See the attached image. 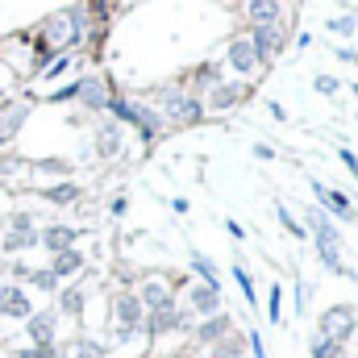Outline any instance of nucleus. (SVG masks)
<instances>
[{
  "label": "nucleus",
  "instance_id": "obj_30",
  "mask_svg": "<svg viewBox=\"0 0 358 358\" xmlns=\"http://www.w3.org/2000/svg\"><path fill=\"white\" fill-rule=\"evenodd\" d=\"M329 29H334V34H342V38H350V34L358 29V17H350V13H346V17H334V21H329Z\"/></svg>",
  "mask_w": 358,
  "mask_h": 358
},
{
  "label": "nucleus",
  "instance_id": "obj_28",
  "mask_svg": "<svg viewBox=\"0 0 358 358\" xmlns=\"http://www.w3.org/2000/svg\"><path fill=\"white\" fill-rule=\"evenodd\" d=\"M217 84H221V67L217 63H208V67L196 71V88H217Z\"/></svg>",
  "mask_w": 358,
  "mask_h": 358
},
{
  "label": "nucleus",
  "instance_id": "obj_3",
  "mask_svg": "<svg viewBox=\"0 0 358 358\" xmlns=\"http://www.w3.org/2000/svg\"><path fill=\"white\" fill-rule=\"evenodd\" d=\"M313 196L321 200V208H325L329 217H338V221H346V225H355V221H358V213H355V204H350V196H346V192L325 187L321 179H313Z\"/></svg>",
  "mask_w": 358,
  "mask_h": 358
},
{
  "label": "nucleus",
  "instance_id": "obj_41",
  "mask_svg": "<svg viewBox=\"0 0 358 358\" xmlns=\"http://www.w3.org/2000/svg\"><path fill=\"white\" fill-rule=\"evenodd\" d=\"M338 59H342V63H358V50L355 46H338Z\"/></svg>",
  "mask_w": 358,
  "mask_h": 358
},
{
  "label": "nucleus",
  "instance_id": "obj_15",
  "mask_svg": "<svg viewBox=\"0 0 358 358\" xmlns=\"http://www.w3.org/2000/svg\"><path fill=\"white\" fill-rule=\"evenodd\" d=\"M192 308H196V313H204V317L221 313V287H213V283L192 287Z\"/></svg>",
  "mask_w": 358,
  "mask_h": 358
},
{
  "label": "nucleus",
  "instance_id": "obj_31",
  "mask_svg": "<svg viewBox=\"0 0 358 358\" xmlns=\"http://www.w3.org/2000/svg\"><path fill=\"white\" fill-rule=\"evenodd\" d=\"M29 283L42 287V292H55V287H59V279H55L50 271H29Z\"/></svg>",
  "mask_w": 358,
  "mask_h": 358
},
{
  "label": "nucleus",
  "instance_id": "obj_23",
  "mask_svg": "<svg viewBox=\"0 0 358 358\" xmlns=\"http://www.w3.org/2000/svg\"><path fill=\"white\" fill-rule=\"evenodd\" d=\"M308 355L313 358H346V346H338V342H329V338L317 334V338L308 342Z\"/></svg>",
  "mask_w": 358,
  "mask_h": 358
},
{
  "label": "nucleus",
  "instance_id": "obj_34",
  "mask_svg": "<svg viewBox=\"0 0 358 358\" xmlns=\"http://www.w3.org/2000/svg\"><path fill=\"white\" fill-rule=\"evenodd\" d=\"M338 159H342V163H346V171L358 179V155H355V150H350V146H342V150H338Z\"/></svg>",
  "mask_w": 358,
  "mask_h": 358
},
{
  "label": "nucleus",
  "instance_id": "obj_14",
  "mask_svg": "<svg viewBox=\"0 0 358 358\" xmlns=\"http://www.w3.org/2000/svg\"><path fill=\"white\" fill-rule=\"evenodd\" d=\"M34 313V304L25 300V292L21 287H0V317H29Z\"/></svg>",
  "mask_w": 358,
  "mask_h": 358
},
{
  "label": "nucleus",
  "instance_id": "obj_5",
  "mask_svg": "<svg viewBox=\"0 0 358 358\" xmlns=\"http://www.w3.org/2000/svg\"><path fill=\"white\" fill-rule=\"evenodd\" d=\"M304 234H313V242H338V246H342L338 221H334L321 204H308V213H304Z\"/></svg>",
  "mask_w": 358,
  "mask_h": 358
},
{
  "label": "nucleus",
  "instance_id": "obj_38",
  "mask_svg": "<svg viewBox=\"0 0 358 358\" xmlns=\"http://www.w3.org/2000/svg\"><path fill=\"white\" fill-rule=\"evenodd\" d=\"M255 159H263V163H271V159H275V146H267V142H259V146H255Z\"/></svg>",
  "mask_w": 358,
  "mask_h": 358
},
{
  "label": "nucleus",
  "instance_id": "obj_20",
  "mask_svg": "<svg viewBox=\"0 0 358 358\" xmlns=\"http://www.w3.org/2000/svg\"><path fill=\"white\" fill-rule=\"evenodd\" d=\"M117 121H125V125H134L138 121V104L134 100H125V96H108V104H104Z\"/></svg>",
  "mask_w": 358,
  "mask_h": 358
},
{
  "label": "nucleus",
  "instance_id": "obj_36",
  "mask_svg": "<svg viewBox=\"0 0 358 358\" xmlns=\"http://www.w3.org/2000/svg\"><path fill=\"white\" fill-rule=\"evenodd\" d=\"M67 67H71V63H67V55H63V59H55V63L46 67V80H59V76H63Z\"/></svg>",
  "mask_w": 358,
  "mask_h": 358
},
{
  "label": "nucleus",
  "instance_id": "obj_25",
  "mask_svg": "<svg viewBox=\"0 0 358 358\" xmlns=\"http://www.w3.org/2000/svg\"><path fill=\"white\" fill-rule=\"evenodd\" d=\"M76 196H80V187H76L71 179H67V183H59V187H46V200H50V204H71Z\"/></svg>",
  "mask_w": 358,
  "mask_h": 358
},
{
  "label": "nucleus",
  "instance_id": "obj_8",
  "mask_svg": "<svg viewBox=\"0 0 358 358\" xmlns=\"http://www.w3.org/2000/svg\"><path fill=\"white\" fill-rule=\"evenodd\" d=\"M113 308H117V321H121V338H134V334H138V325H142V313H146V308H142V300L125 292V296H117V304H113Z\"/></svg>",
  "mask_w": 358,
  "mask_h": 358
},
{
  "label": "nucleus",
  "instance_id": "obj_1",
  "mask_svg": "<svg viewBox=\"0 0 358 358\" xmlns=\"http://www.w3.org/2000/svg\"><path fill=\"white\" fill-rule=\"evenodd\" d=\"M159 104H163V117H167L171 125H179V129L204 121V104H200L196 96L179 92V88H159Z\"/></svg>",
  "mask_w": 358,
  "mask_h": 358
},
{
  "label": "nucleus",
  "instance_id": "obj_42",
  "mask_svg": "<svg viewBox=\"0 0 358 358\" xmlns=\"http://www.w3.org/2000/svg\"><path fill=\"white\" fill-rule=\"evenodd\" d=\"M271 117H275V121H287V108H283L279 100H271Z\"/></svg>",
  "mask_w": 358,
  "mask_h": 358
},
{
  "label": "nucleus",
  "instance_id": "obj_13",
  "mask_svg": "<svg viewBox=\"0 0 358 358\" xmlns=\"http://www.w3.org/2000/svg\"><path fill=\"white\" fill-rule=\"evenodd\" d=\"M134 125H138L142 142H146V146H155L167 121H163V113H159V108H146V104H138V121H134Z\"/></svg>",
  "mask_w": 358,
  "mask_h": 358
},
{
  "label": "nucleus",
  "instance_id": "obj_6",
  "mask_svg": "<svg viewBox=\"0 0 358 358\" xmlns=\"http://www.w3.org/2000/svg\"><path fill=\"white\" fill-rule=\"evenodd\" d=\"M138 300H142L146 313H171V308H176V296H171V287H167L163 279H146Z\"/></svg>",
  "mask_w": 358,
  "mask_h": 358
},
{
  "label": "nucleus",
  "instance_id": "obj_21",
  "mask_svg": "<svg viewBox=\"0 0 358 358\" xmlns=\"http://www.w3.org/2000/svg\"><path fill=\"white\" fill-rule=\"evenodd\" d=\"M29 246H38V234L34 229H8L4 234V250L13 255V250H29Z\"/></svg>",
  "mask_w": 358,
  "mask_h": 358
},
{
  "label": "nucleus",
  "instance_id": "obj_17",
  "mask_svg": "<svg viewBox=\"0 0 358 358\" xmlns=\"http://www.w3.org/2000/svg\"><path fill=\"white\" fill-rule=\"evenodd\" d=\"M25 321H29V338L38 346H50L55 342V313H29Z\"/></svg>",
  "mask_w": 358,
  "mask_h": 358
},
{
  "label": "nucleus",
  "instance_id": "obj_7",
  "mask_svg": "<svg viewBox=\"0 0 358 358\" xmlns=\"http://www.w3.org/2000/svg\"><path fill=\"white\" fill-rule=\"evenodd\" d=\"M76 96H80V104L84 108H92V113H100L104 104H108V84L100 80V76H84V80H76Z\"/></svg>",
  "mask_w": 358,
  "mask_h": 358
},
{
  "label": "nucleus",
  "instance_id": "obj_40",
  "mask_svg": "<svg viewBox=\"0 0 358 358\" xmlns=\"http://www.w3.org/2000/svg\"><path fill=\"white\" fill-rule=\"evenodd\" d=\"M213 358H238V342H225L221 350H213Z\"/></svg>",
  "mask_w": 358,
  "mask_h": 358
},
{
  "label": "nucleus",
  "instance_id": "obj_4",
  "mask_svg": "<svg viewBox=\"0 0 358 358\" xmlns=\"http://www.w3.org/2000/svg\"><path fill=\"white\" fill-rule=\"evenodd\" d=\"M283 21H275V25H255L250 29V46H255V55H259V67H267L271 59L283 50Z\"/></svg>",
  "mask_w": 358,
  "mask_h": 358
},
{
  "label": "nucleus",
  "instance_id": "obj_2",
  "mask_svg": "<svg viewBox=\"0 0 358 358\" xmlns=\"http://www.w3.org/2000/svg\"><path fill=\"white\" fill-rule=\"evenodd\" d=\"M355 329H358V308H350V304H329L317 321V334L338 342V346H346L355 338Z\"/></svg>",
  "mask_w": 358,
  "mask_h": 358
},
{
  "label": "nucleus",
  "instance_id": "obj_22",
  "mask_svg": "<svg viewBox=\"0 0 358 358\" xmlns=\"http://www.w3.org/2000/svg\"><path fill=\"white\" fill-rule=\"evenodd\" d=\"M192 271H196V279H200V283H213V287H221V283H217V267H213V259H208V255L192 250Z\"/></svg>",
  "mask_w": 358,
  "mask_h": 358
},
{
  "label": "nucleus",
  "instance_id": "obj_24",
  "mask_svg": "<svg viewBox=\"0 0 358 358\" xmlns=\"http://www.w3.org/2000/svg\"><path fill=\"white\" fill-rule=\"evenodd\" d=\"M59 308H63L67 317H80V313H84V292H80V287H67V292L59 296Z\"/></svg>",
  "mask_w": 358,
  "mask_h": 358
},
{
  "label": "nucleus",
  "instance_id": "obj_27",
  "mask_svg": "<svg viewBox=\"0 0 358 358\" xmlns=\"http://www.w3.org/2000/svg\"><path fill=\"white\" fill-rule=\"evenodd\" d=\"M275 217H279V225H283V229H287L292 238H308V234H304V225H300V221H296V217H292V213H287L283 204H275Z\"/></svg>",
  "mask_w": 358,
  "mask_h": 358
},
{
  "label": "nucleus",
  "instance_id": "obj_16",
  "mask_svg": "<svg viewBox=\"0 0 358 358\" xmlns=\"http://www.w3.org/2000/svg\"><path fill=\"white\" fill-rule=\"evenodd\" d=\"M229 325H234V321H229L225 313H213V317L196 329V342H200V346H213V342H221V338L229 334Z\"/></svg>",
  "mask_w": 358,
  "mask_h": 358
},
{
  "label": "nucleus",
  "instance_id": "obj_32",
  "mask_svg": "<svg viewBox=\"0 0 358 358\" xmlns=\"http://www.w3.org/2000/svg\"><path fill=\"white\" fill-rule=\"evenodd\" d=\"M271 308H267V321L271 325H279V313H283V304H279V300H283V292H279V283H275V287H271Z\"/></svg>",
  "mask_w": 358,
  "mask_h": 358
},
{
  "label": "nucleus",
  "instance_id": "obj_33",
  "mask_svg": "<svg viewBox=\"0 0 358 358\" xmlns=\"http://www.w3.org/2000/svg\"><path fill=\"white\" fill-rule=\"evenodd\" d=\"M313 88L321 92V96H338V88H342V84H338L334 76H317V80H313Z\"/></svg>",
  "mask_w": 358,
  "mask_h": 358
},
{
  "label": "nucleus",
  "instance_id": "obj_37",
  "mask_svg": "<svg viewBox=\"0 0 358 358\" xmlns=\"http://www.w3.org/2000/svg\"><path fill=\"white\" fill-rule=\"evenodd\" d=\"M246 338H250V350H255V358H267V350H263V338H259V329H250Z\"/></svg>",
  "mask_w": 358,
  "mask_h": 358
},
{
  "label": "nucleus",
  "instance_id": "obj_18",
  "mask_svg": "<svg viewBox=\"0 0 358 358\" xmlns=\"http://www.w3.org/2000/svg\"><path fill=\"white\" fill-rule=\"evenodd\" d=\"M117 150H121V129H117V121H104V125L96 129V155L108 159V155H117Z\"/></svg>",
  "mask_w": 358,
  "mask_h": 358
},
{
  "label": "nucleus",
  "instance_id": "obj_10",
  "mask_svg": "<svg viewBox=\"0 0 358 358\" xmlns=\"http://www.w3.org/2000/svg\"><path fill=\"white\" fill-rule=\"evenodd\" d=\"M76 238H80V229H71V225H46L38 234V246H46L50 255H63V250L76 246Z\"/></svg>",
  "mask_w": 358,
  "mask_h": 358
},
{
  "label": "nucleus",
  "instance_id": "obj_12",
  "mask_svg": "<svg viewBox=\"0 0 358 358\" xmlns=\"http://www.w3.org/2000/svg\"><path fill=\"white\" fill-rule=\"evenodd\" d=\"M242 96H246V84H242V80H234V84L221 80L217 88L208 92V108H213V113H225V108H234Z\"/></svg>",
  "mask_w": 358,
  "mask_h": 358
},
{
  "label": "nucleus",
  "instance_id": "obj_19",
  "mask_svg": "<svg viewBox=\"0 0 358 358\" xmlns=\"http://www.w3.org/2000/svg\"><path fill=\"white\" fill-rule=\"evenodd\" d=\"M80 267H84V255H80V250L71 246V250L55 255V267H50V275H55V279H71V275H76Z\"/></svg>",
  "mask_w": 358,
  "mask_h": 358
},
{
  "label": "nucleus",
  "instance_id": "obj_26",
  "mask_svg": "<svg viewBox=\"0 0 358 358\" xmlns=\"http://www.w3.org/2000/svg\"><path fill=\"white\" fill-rule=\"evenodd\" d=\"M234 279H238V287H242V296H246V304L255 308V304H259V296H255V279L246 275V267H242V263H234Z\"/></svg>",
  "mask_w": 358,
  "mask_h": 358
},
{
  "label": "nucleus",
  "instance_id": "obj_35",
  "mask_svg": "<svg viewBox=\"0 0 358 358\" xmlns=\"http://www.w3.org/2000/svg\"><path fill=\"white\" fill-rule=\"evenodd\" d=\"M8 229H34V217L29 213H13L8 217Z\"/></svg>",
  "mask_w": 358,
  "mask_h": 358
},
{
  "label": "nucleus",
  "instance_id": "obj_39",
  "mask_svg": "<svg viewBox=\"0 0 358 358\" xmlns=\"http://www.w3.org/2000/svg\"><path fill=\"white\" fill-rule=\"evenodd\" d=\"M225 229H229V238H234V242H242V238H246V229H242V225H238V221H234V217H229V221H225Z\"/></svg>",
  "mask_w": 358,
  "mask_h": 358
},
{
  "label": "nucleus",
  "instance_id": "obj_43",
  "mask_svg": "<svg viewBox=\"0 0 358 358\" xmlns=\"http://www.w3.org/2000/svg\"><path fill=\"white\" fill-rule=\"evenodd\" d=\"M355 338H358V329H355Z\"/></svg>",
  "mask_w": 358,
  "mask_h": 358
},
{
  "label": "nucleus",
  "instance_id": "obj_9",
  "mask_svg": "<svg viewBox=\"0 0 358 358\" xmlns=\"http://www.w3.org/2000/svg\"><path fill=\"white\" fill-rule=\"evenodd\" d=\"M229 67H234L238 76H255V71H259V55H255L250 38H234V42H229Z\"/></svg>",
  "mask_w": 358,
  "mask_h": 358
},
{
  "label": "nucleus",
  "instance_id": "obj_11",
  "mask_svg": "<svg viewBox=\"0 0 358 358\" xmlns=\"http://www.w3.org/2000/svg\"><path fill=\"white\" fill-rule=\"evenodd\" d=\"M283 0H246V21H250V29L255 25H275V21H283Z\"/></svg>",
  "mask_w": 358,
  "mask_h": 358
},
{
  "label": "nucleus",
  "instance_id": "obj_29",
  "mask_svg": "<svg viewBox=\"0 0 358 358\" xmlns=\"http://www.w3.org/2000/svg\"><path fill=\"white\" fill-rule=\"evenodd\" d=\"M76 358H104V346L92 338H76Z\"/></svg>",
  "mask_w": 358,
  "mask_h": 358
}]
</instances>
